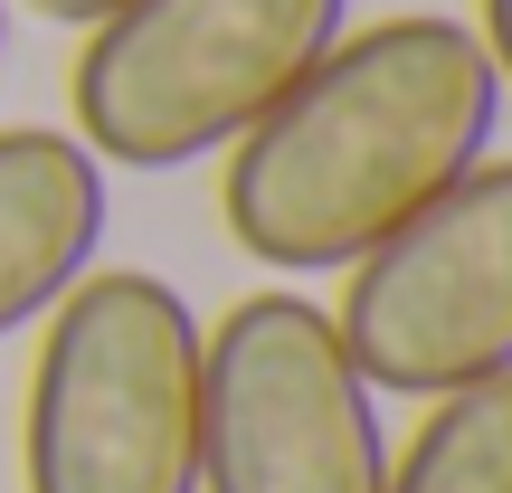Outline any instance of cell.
<instances>
[{
    "label": "cell",
    "instance_id": "obj_10",
    "mask_svg": "<svg viewBox=\"0 0 512 493\" xmlns=\"http://www.w3.org/2000/svg\"><path fill=\"white\" fill-rule=\"evenodd\" d=\"M0 48H10V0H0Z\"/></svg>",
    "mask_w": 512,
    "mask_h": 493
},
{
    "label": "cell",
    "instance_id": "obj_7",
    "mask_svg": "<svg viewBox=\"0 0 512 493\" xmlns=\"http://www.w3.org/2000/svg\"><path fill=\"white\" fill-rule=\"evenodd\" d=\"M389 493H512V370L427 399L408 456H389Z\"/></svg>",
    "mask_w": 512,
    "mask_h": 493
},
{
    "label": "cell",
    "instance_id": "obj_5",
    "mask_svg": "<svg viewBox=\"0 0 512 493\" xmlns=\"http://www.w3.org/2000/svg\"><path fill=\"white\" fill-rule=\"evenodd\" d=\"M351 370L380 399H456L512 370V152H484L456 190L389 228L342 275Z\"/></svg>",
    "mask_w": 512,
    "mask_h": 493
},
{
    "label": "cell",
    "instance_id": "obj_6",
    "mask_svg": "<svg viewBox=\"0 0 512 493\" xmlns=\"http://www.w3.org/2000/svg\"><path fill=\"white\" fill-rule=\"evenodd\" d=\"M105 256V162L57 124L0 133V342L38 332Z\"/></svg>",
    "mask_w": 512,
    "mask_h": 493
},
{
    "label": "cell",
    "instance_id": "obj_3",
    "mask_svg": "<svg viewBox=\"0 0 512 493\" xmlns=\"http://www.w3.org/2000/svg\"><path fill=\"white\" fill-rule=\"evenodd\" d=\"M351 29V0H114L67 67L76 143L105 171H190Z\"/></svg>",
    "mask_w": 512,
    "mask_h": 493
},
{
    "label": "cell",
    "instance_id": "obj_4",
    "mask_svg": "<svg viewBox=\"0 0 512 493\" xmlns=\"http://www.w3.org/2000/svg\"><path fill=\"white\" fill-rule=\"evenodd\" d=\"M200 493H389L380 389L332 304L275 285L200 323Z\"/></svg>",
    "mask_w": 512,
    "mask_h": 493
},
{
    "label": "cell",
    "instance_id": "obj_8",
    "mask_svg": "<svg viewBox=\"0 0 512 493\" xmlns=\"http://www.w3.org/2000/svg\"><path fill=\"white\" fill-rule=\"evenodd\" d=\"M475 38H484V57H494V76H503V95H512V0H484Z\"/></svg>",
    "mask_w": 512,
    "mask_h": 493
},
{
    "label": "cell",
    "instance_id": "obj_1",
    "mask_svg": "<svg viewBox=\"0 0 512 493\" xmlns=\"http://www.w3.org/2000/svg\"><path fill=\"white\" fill-rule=\"evenodd\" d=\"M503 76L446 10L342 29L219 152V219L266 275H351L494 152Z\"/></svg>",
    "mask_w": 512,
    "mask_h": 493
},
{
    "label": "cell",
    "instance_id": "obj_9",
    "mask_svg": "<svg viewBox=\"0 0 512 493\" xmlns=\"http://www.w3.org/2000/svg\"><path fill=\"white\" fill-rule=\"evenodd\" d=\"M19 10H38L48 29H95V19H105L114 0H19Z\"/></svg>",
    "mask_w": 512,
    "mask_h": 493
},
{
    "label": "cell",
    "instance_id": "obj_2",
    "mask_svg": "<svg viewBox=\"0 0 512 493\" xmlns=\"http://www.w3.org/2000/svg\"><path fill=\"white\" fill-rule=\"evenodd\" d=\"M19 493H200V313L143 266H95L38 323Z\"/></svg>",
    "mask_w": 512,
    "mask_h": 493
}]
</instances>
